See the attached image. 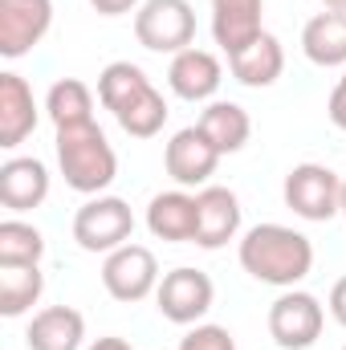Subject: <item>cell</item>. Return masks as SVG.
Here are the masks:
<instances>
[{
	"label": "cell",
	"mask_w": 346,
	"mask_h": 350,
	"mask_svg": "<svg viewBox=\"0 0 346 350\" xmlns=\"http://www.w3.org/2000/svg\"><path fill=\"white\" fill-rule=\"evenodd\" d=\"M241 269L273 289H297L314 269V245L289 224H253L241 237Z\"/></svg>",
	"instance_id": "1"
},
{
	"label": "cell",
	"mask_w": 346,
	"mask_h": 350,
	"mask_svg": "<svg viewBox=\"0 0 346 350\" xmlns=\"http://www.w3.org/2000/svg\"><path fill=\"white\" fill-rule=\"evenodd\" d=\"M98 102L114 114V122L131 139H155L168 122V98L151 86V78L135 62H110L98 74Z\"/></svg>",
	"instance_id": "2"
},
{
	"label": "cell",
	"mask_w": 346,
	"mask_h": 350,
	"mask_svg": "<svg viewBox=\"0 0 346 350\" xmlns=\"http://www.w3.org/2000/svg\"><path fill=\"white\" fill-rule=\"evenodd\" d=\"M53 151H57V167H62L66 187L78 196H102L118 175V155L98 122L62 126L53 135Z\"/></svg>",
	"instance_id": "3"
},
{
	"label": "cell",
	"mask_w": 346,
	"mask_h": 350,
	"mask_svg": "<svg viewBox=\"0 0 346 350\" xmlns=\"http://www.w3.org/2000/svg\"><path fill=\"white\" fill-rule=\"evenodd\" d=\"M135 237V212L122 196H90L86 204L74 212V241L82 253H114L131 245Z\"/></svg>",
	"instance_id": "4"
},
{
	"label": "cell",
	"mask_w": 346,
	"mask_h": 350,
	"mask_svg": "<svg viewBox=\"0 0 346 350\" xmlns=\"http://www.w3.org/2000/svg\"><path fill=\"white\" fill-rule=\"evenodd\" d=\"M281 200L293 216L310 224H326L330 216L343 212V179L326 163H297L281 183Z\"/></svg>",
	"instance_id": "5"
},
{
	"label": "cell",
	"mask_w": 346,
	"mask_h": 350,
	"mask_svg": "<svg viewBox=\"0 0 346 350\" xmlns=\"http://www.w3.org/2000/svg\"><path fill=\"white\" fill-rule=\"evenodd\" d=\"M135 41L151 53H183L196 41V8L187 0H143L135 12Z\"/></svg>",
	"instance_id": "6"
},
{
	"label": "cell",
	"mask_w": 346,
	"mask_h": 350,
	"mask_svg": "<svg viewBox=\"0 0 346 350\" xmlns=\"http://www.w3.org/2000/svg\"><path fill=\"white\" fill-rule=\"evenodd\" d=\"M326 310L306 289H281V297L269 306V334L281 350H310L322 338Z\"/></svg>",
	"instance_id": "7"
},
{
	"label": "cell",
	"mask_w": 346,
	"mask_h": 350,
	"mask_svg": "<svg viewBox=\"0 0 346 350\" xmlns=\"http://www.w3.org/2000/svg\"><path fill=\"white\" fill-rule=\"evenodd\" d=\"M216 301V285L204 269H191V265H179L172 273H163L159 289H155V306L159 314L175 322V326H200L204 314L212 310Z\"/></svg>",
	"instance_id": "8"
},
{
	"label": "cell",
	"mask_w": 346,
	"mask_h": 350,
	"mask_svg": "<svg viewBox=\"0 0 346 350\" xmlns=\"http://www.w3.org/2000/svg\"><path fill=\"white\" fill-rule=\"evenodd\" d=\"M159 281H163L159 261L147 245H122V249L106 253V261H102V285L114 301L135 306V301L151 297L159 289Z\"/></svg>",
	"instance_id": "9"
},
{
	"label": "cell",
	"mask_w": 346,
	"mask_h": 350,
	"mask_svg": "<svg viewBox=\"0 0 346 350\" xmlns=\"http://www.w3.org/2000/svg\"><path fill=\"white\" fill-rule=\"evenodd\" d=\"M53 29V0H0V53L8 62L33 53Z\"/></svg>",
	"instance_id": "10"
},
{
	"label": "cell",
	"mask_w": 346,
	"mask_h": 350,
	"mask_svg": "<svg viewBox=\"0 0 346 350\" xmlns=\"http://www.w3.org/2000/svg\"><path fill=\"white\" fill-rule=\"evenodd\" d=\"M220 151L208 143V135L200 126H183L175 131L163 147V167L175 179V187H208V179L220 167Z\"/></svg>",
	"instance_id": "11"
},
{
	"label": "cell",
	"mask_w": 346,
	"mask_h": 350,
	"mask_svg": "<svg viewBox=\"0 0 346 350\" xmlns=\"http://www.w3.org/2000/svg\"><path fill=\"white\" fill-rule=\"evenodd\" d=\"M196 208H200V220H196V241L200 249H224L228 241L241 237V200L232 187H220V183H208L196 191Z\"/></svg>",
	"instance_id": "12"
},
{
	"label": "cell",
	"mask_w": 346,
	"mask_h": 350,
	"mask_svg": "<svg viewBox=\"0 0 346 350\" xmlns=\"http://www.w3.org/2000/svg\"><path fill=\"white\" fill-rule=\"evenodd\" d=\"M37 122H41V106L33 98V86L21 74L4 70L0 74V147L16 151L37 131Z\"/></svg>",
	"instance_id": "13"
},
{
	"label": "cell",
	"mask_w": 346,
	"mask_h": 350,
	"mask_svg": "<svg viewBox=\"0 0 346 350\" xmlns=\"http://www.w3.org/2000/svg\"><path fill=\"white\" fill-rule=\"evenodd\" d=\"M220 82H224L220 57L208 53V49H196V45L183 49V53H175L172 66H168V86L183 102H216Z\"/></svg>",
	"instance_id": "14"
},
{
	"label": "cell",
	"mask_w": 346,
	"mask_h": 350,
	"mask_svg": "<svg viewBox=\"0 0 346 350\" xmlns=\"http://www.w3.org/2000/svg\"><path fill=\"white\" fill-rule=\"evenodd\" d=\"M196 220H200V208H196V196H191L187 187L159 191V196H151V204H147V232H151L155 241L191 245V241H196Z\"/></svg>",
	"instance_id": "15"
},
{
	"label": "cell",
	"mask_w": 346,
	"mask_h": 350,
	"mask_svg": "<svg viewBox=\"0 0 346 350\" xmlns=\"http://www.w3.org/2000/svg\"><path fill=\"white\" fill-rule=\"evenodd\" d=\"M49 200V167L37 155H12L0 167V204L8 212H33Z\"/></svg>",
	"instance_id": "16"
},
{
	"label": "cell",
	"mask_w": 346,
	"mask_h": 350,
	"mask_svg": "<svg viewBox=\"0 0 346 350\" xmlns=\"http://www.w3.org/2000/svg\"><path fill=\"white\" fill-rule=\"evenodd\" d=\"M261 16H265V0H212V37L216 45L232 57L245 45H253L261 33Z\"/></svg>",
	"instance_id": "17"
},
{
	"label": "cell",
	"mask_w": 346,
	"mask_h": 350,
	"mask_svg": "<svg viewBox=\"0 0 346 350\" xmlns=\"http://www.w3.org/2000/svg\"><path fill=\"white\" fill-rule=\"evenodd\" d=\"M86 342V318L74 306H45L33 314L25 330L29 350H82Z\"/></svg>",
	"instance_id": "18"
},
{
	"label": "cell",
	"mask_w": 346,
	"mask_h": 350,
	"mask_svg": "<svg viewBox=\"0 0 346 350\" xmlns=\"http://www.w3.org/2000/svg\"><path fill=\"white\" fill-rule=\"evenodd\" d=\"M228 70L241 86L249 90H269L281 74H285V49L273 33H261L253 45H245L241 53L228 57Z\"/></svg>",
	"instance_id": "19"
},
{
	"label": "cell",
	"mask_w": 346,
	"mask_h": 350,
	"mask_svg": "<svg viewBox=\"0 0 346 350\" xmlns=\"http://www.w3.org/2000/svg\"><path fill=\"white\" fill-rule=\"evenodd\" d=\"M196 126L208 135V143H212L220 155H237V151H245V143L253 139V118H249V110H245L241 102H224V98L208 102Z\"/></svg>",
	"instance_id": "20"
},
{
	"label": "cell",
	"mask_w": 346,
	"mask_h": 350,
	"mask_svg": "<svg viewBox=\"0 0 346 350\" xmlns=\"http://www.w3.org/2000/svg\"><path fill=\"white\" fill-rule=\"evenodd\" d=\"M302 53L322 70H346V12H318L302 29Z\"/></svg>",
	"instance_id": "21"
},
{
	"label": "cell",
	"mask_w": 346,
	"mask_h": 350,
	"mask_svg": "<svg viewBox=\"0 0 346 350\" xmlns=\"http://www.w3.org/2000/svg\"><path fill=\"white\" fill-rule=\"evenodd\" d=\"M45 293V273L41 265H0V314L21 318L29 314Z\"/></svg>",
	"instance_id": "22"
},
{
	"label": "cell",
	"mask_w": 346,
	"mask_h": 350,
	"mask_svg": "<svg viewBox=\"0 0 346 350\" xmlns=\"http://www.w3.org/2000/svg\"><path fill=\"white\" fill-rule=\"evenodd\" d=\"M45 114H49L53 131L94 122V94L82 78H57L45 94Z\"/></svg>",
	"instance_id": "23"
},
{
	"label": "cell",
	"mask_w": 346,
	"mask_h": 350,
	"mask_svg": "<svg viewBox=\"0 0 346 350\" xmlns=\"http://www.w3.org/2000/svg\"><path fill=\"white\" fill-rule=\"evenodd\" d=\"M45 257V232L29 220H0V265H41Z\"/></svg>",
	"instance_id": "24"
},
{
	"label": "cell",
	"mask_w": 346,
	"mask_h": 350,
	"mask_svg": "<svg viewBox=\"0 0 346 350\" xmlns=\"http://www.w3.org/2000/svg\"><path fill=\"white\" fill-rule=\"evenodd\" d=\"M179 350H237L228 326H216V322H200L191 326L183 338H179Z\"/></svg>",
	"instance_id": "25"
},
{
	"label": "cell",
	"mask_w": 346,
	"mask_h": 350,
	"mask_svg": "<svg viewBox=\"0 0 346 350\" xmlns=\"http://www.w3.org/2000/svg\"><path fill=\"white\" fill-rule=\"evenodd\" d=\"M326 118H330L338 131H346V70H343V78L334 82L330 98H326Z\"/></svg>",
	"instance_id": "26"
},
{
	"label": "cell",
	"mask_w": 346,
	"mask_h": 350,
	"mask_svg": "<svg viewBox=\"0 0 346 350\" xmlns=\"http://www.w3.org/2000/svg\"><path fill=\"white\" fill-rule=\"evenodd\" d=\"M90 8L98 16H127V12H139L143 0H90Z\"/></svg>",
	"instance_id": "27"
},
{
	"label": "cell",
	"mask_w": 346,
	"mask_h": 350,
	"mask_svg": "<svg viewBox=\"0 0 346 350\" xmlns=\"http://www.w3.org/2000/svg\"><path fill=\"white\" fill-rule=\"evenodd\" d=\"M330 318L346 330V277H338V281L330 285Z\"/></svg>",
	"instance_id": "28"
},
{
	"label": "cell",
	"mask_w": 346,
	"mask_h": 350,
	"mask_svg": "<svg viewBox=\"0 0 346 350\" xmlns=\"http://www.w3.org/2000/svg\"><path fill=\"white\" fill-rule=\"evenodd\" d=\"M86 350H135L127 338H118V334H102V338H94Z\"/></svg>",
	"instance_id": "29"
},
{
	"label": "cell",
	"mask_w": 346,
	"mask_h": 350,
	"mask_svg": "<svg viewBox=\"0 0 346 350\" xmlns=\"http://www.w3.org/2000/svg\"><path fill=\"white\" fill-rule=\"evenodd\" d=\"M326 8H334V12H346V0H322Z\"/></svg>",
	"instance_id": "30"
},
{
	"label": "cell",
	"mask_w": 346,
	"mask_h": 350,
	"mask_svg": "<svg viewBox=\"0 0 346 350\" xmlns=\"http://www.w3.org/2000/svg\"><path fill=\"white\" fill-rule=\"evenodd\" d=\"M343 216H346V179H343Z\"/></svg>",
	"instance_id": "31"
},
{
	"label": "cell",
	"mask_w": 346,
	"mask_h": 350,
	"mask_svg": "<svg viewBox=\"0 0 346 350\" xmlns=\"http://www.w3.org/2000/svg\"><path fill=\"white\" fill-rule=\"evenodd\" d=\"M343 350H346V347H343Z\"/></svg>",
	"instance_id": "32"
}]
</instances>
